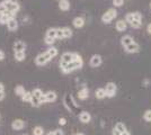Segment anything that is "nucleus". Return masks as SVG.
I'll use <instances>...</instances> for the list:
<instances>
[{"label":"nucleus","mask_w":151,"mask_h":135,"mask_svg":"<svg viewBox=\"0 0 151 135\" xmlns=\"http://www.w3.org/2000/svg\"><path fill=\"white\" fill-rule=\"evenodd\" d=\"M82 66H83V60L78 53L75 52V60L68 65H65L63 69H61V71L64 74H69V73H71V72H73L76 70H80Z\"/></svg>","instance_id":"f257e3e1"},{"label":"nucleus","mask_w":151,"mask_h":135,"mask_svg":"<svg viewBox=\"0 0 151 135\" xmlns=\"http://www.w3.org/2000/svg\"><path fill=\"white\" fill-rule=\"evenodd\" d=\"M73 60H75V52H64L61 55V59H60V63H59L60 68L63 69L65 65L71 63Z\"/></svg>","instance_id":"f03ea898"},{"label":"nucleus","mask_w":151,"mask_h":135,"mask_svg":"<svg viewBox=\"0 0 151 135\" xmlns=\"http://www.w3.org/2000/svg\"><path fill=\"white\" fill-rule=\"evenodd\" d=\"M116 16H117L116 9H115V8H109L106 13L101 16V21H103L104 24H109L112 20L116 18Z\"/></svg>","instance_id":"7ed1b4c3"},{"label":"nucleus","mask_w":151,"mask_h":135,"mask_svg":"<svg viewBox=\"0 0 151 135\" xmlns=\"http://www.w3.org/2000/svg\"><path fill=\"white\" fill-rule=\"evenodd\" d=\"M51 60H52V58L49 55V53L47 52H43V53H40L35 58V63L38 66H43V65L47 64Z\"/></svg>","instance_id":"20e7f679"},{"label":"nucleus","mask_w":151,"mask_h":135,"mask_svg":"<svg viewBox=\"0 0 151 135\" xmlns=\"http://www.w3.org/2000/svg\"><path fill=\"white\" fill-rule=\"evenodd\" d=\"M58 98V95L57 92H54V91H47V92H45L44 95L42 96L41 98V104H46V103H54L55 100H57Z\"/></svg>","instance_id":"39448f33"},{"label":"nucleus","mask_w":151,"mask_h":135,"mask_svg":"<svg viewBox=\"0 0 151 135\" xmlns=\"http://www.w3.org/2000/svg\"><path fill=\"white\" fill-rule=\"evenodd\" d=\"M105 91H106V97L108 98H113L116 95L117 91V87L114 82H107L106 87H105Z\"/></svg>","instance_id":"423d86ee"},{"label":"nucleus","mask_w":151,"mask_h":135,"mask_svg":"<svg viewBox=\"0 0 151 135\" xmlns=\"http://www.w3.org/2000/svg\"><path fill=\"white\" fill-rule=\"evenodd\" d=\"M101 63H103V59L99 54H94L89 60V64L91 68H98Z\"/></svg>","instance_id":"0eeeda50"},{"label":"nucleus","mask_w":151,"mask_h":135,"mask_svg":"<svg viewBox=\"0 0 151 135\" xmlns=\"http://www.w3.org/2000/svg\"><path fill=\"white\" fill-rule=\"evenodd\" d=\"M126 53H130V54H135V53H139L140 52V45L137 43V42H133L132 44H130L129 46L124 47Z\"/></svg>","instance_id":"6e6552de"},{"label":"nucleus","mask_w":151,"mask_h":135,"mask_svg":"<svg viewBox=\"0 0 151 135\" xmlns=\"http://www.w3.org/2000/svg\"><path fill=\"white\" fill-rule=\"evenodd\" d=\"M14 52L17 53V52H25L26 51V43L23 41H16L13 45Z\"/></svg>","instance_id":"1a4fd4ad"},{"label":"nucleus","mask_w":151,"mask_h":135,"mask_svg":"<svg viewBox=\"0 0 151 135\" xmlns=\"http://www.w3.org/2000/svg\"><path fill=\"white\" fill-rule=\"evenodd\" d=\"M13 18H15V15H13L9 11H6L5 14L0 15V24L1 25H7V23L10 19H13Z\"/></svg>","instance_id":"9d476101"},{"label":"nucleus","mask_w":151,"mask_h":135,"mask_svg":"<svg viewBox=\"0 0 151 135\" xmlns=\"http://www.w3.org/2000/svg\"><path fill=\"white\" fill-rule=\"evenodd\" d=\"M79 121H80L82 124H88V123H90V121H91V115H90V113L86 111V110L81 111V113L79 114Z\"/></svg>","instance_id":"9b49d317"},{"label":"nucleus","mask_w":151,"mask_h":135,"mask_svg":"<svg viewBox=\"0 0 151 135\" xmlns=\"http://www.w3.org/2000/svg\"><path fill=\"white\" fill-rule=\"evenodd\" d=\"M25 122L23 121V119H15L13 123H12V129L14 131H20V129H23L25 127Z\"/></svg>","instance_id":"f8f14e48"},{"label":"nucleus","mask_w":151,"mask_h":135,"mask_svg":"<svg viewBox=\"0 0 151 135\" xmlns=\"http://www.w3.org/2000/svg\"><path fill=\"white\" fill-rule=\"evenodd\" d=\"M133 42H134V39L131 35H124V36H122V39H121V44L123 47H126V46H129L130 44H132Z\"/></svg>","instance_id":"ddd939ff"},{"label":"nucleus","mask_w":151,"mask_h":135,"mask_svg":"<svg viewBox=\"0 0 151 135\" xmlns=\"http://www.w3.org/2000/svg\"><path fill=\"white\" fill-rule=\"evenodd\" d=\"M7 28H8V31H10V32H15V31H17V28H18V21L16 18H13V19H10L8 23H7Z\"/></svg>","instance_id":"4468645a"},{"label":"nucleus","mask_w":151,"mask_h":135,"mask_svg":"<svg viewBox=\"0 0 151 135\" xmlns=\"http://www.w3.org/2000/svg\"><path fill=\"white\" fill-rule=\"evenodd\" d=\"M88 97H89V89L87 87H83L81 90H79V92H78V98H79L80 100H86Z\"/></svg>","instance_id":"2eb2a0df"},{"label":"nucleus","mask_w":151,"mask_h":135,"mask_svg":"<svg viewBox=\"0 0 151 135\" xmlns=\"http://www.w3.org/2000/svg\"><path fill=\"white\" fill-rule=\"evenodd\" d=\"M126 27H127V25H126V21L123 19L121 20H117L116 21V24H115V28H116V31L117 32H124L126 29Z\"/></svg>","instance_id":"dca6fc26"},{"label":"nucleus","mask_w":151,"mask_h":135,"mask_svg":"<svg viewBox=\"0 0 151 135\" xmlns=\"http://www.w3.org/2000/svg\"><path fill=\"white\" fill-rule=\"evenodd\" d=\"M85 23H86V20H85L83 17H76L75 19L72 20V24H73V26H75L76 28H81V27H83Z\"/></svg>","instance_id":"f3484780"},{"label":"nucleus","mask_w":151,"mask_h":135,"mask_svg":"<svg viewBox=\"0 0 151 135\" xmlns=\"http://www.w3.org/2000/svg\"><path fill=\"white\" fill-rule=\"evenodd\" d=\"M70 1L69 0H61V1H59V8H60V10H62V11H68L70 9Z\"/></svg>","instance_id":"a211bd4d"},{"label":"nucleus","mask_w":151,"mask_h":135,"mask_svg":"<svg viewBox=\"0 0 151 135\" xmlns=\"http://www.w3.org/2000/svg\"><path fill=\"white\" fill-rule=\"evenodd\" d=\"M95 96L97 99H104L106 97V91L105 88H98V89L95 91Z\"/></svg>","instance_id":"6ab92c4d"},{"label":"nucleus","mask_w":151,"mask_h":135,"mask_svg":"<svg viewBox=\"0 0 151 135\" xmlns=\"http://www.w3.org/2000/svg\"><path fill=\"white\" fill-rule=\"evenodd\" d=\"M62 32H63V37H64V39H70V37H72V35H73V32H72V29H71L70 27H62Z\"/></svg>","instance_id":"aec40b11"},{"label":"nucleus","mask_w":151,"mask_h":135,"mask_svg":"<svg viewBox=\"0 0 151 135\" xmlns=\"http://www.w3.org/2000/svg\"><path fill=\"white\" fill-rule=\"evenodd\" d=\"M45 36L57 39V28H49L45 33Z\"/></svg>","instance_id":"412c9836"},{"label":"nucleus","mask_w":151,"mask_h":135,"mask_svg":"<svg viewBox=\"0 0 151 135\" xmlns=\"http://www.w3.org/2000/svg\"><path fill=\"white\" fill-rule=\"evenodd\" d=\"M14 58H15L16 61L22 62V61H24V60L26 59V53L25 52H17V53L14 54Z\"/></svg>","instance_id":"4be33fe9"},{"label":"nucleus","mask_w":151,"mask_h":135,"mask_svg":"<svg viewBox=\"0 0 151 135\" xmlns=\"http://www.w3.org/2000/svg\"><path fill=\"white\" fill-rule=\"evenodd\" d=\"M114 129H116V131H119L121 134L127 131V129H126L125 125H124L123 123H121V122L120 123H116V124H115V126H114Z\"/></svg>","instance_id":"5701e85b"},{"label":"nucleus","mask_w":151,"mask_h":135,"mask_svg":"<svg viewBox=\"0 0 151 135\" xmlns=\"http://www.w3.org/2000/svg\"><path fill=\"white\" fill-rule=\"evenodd\" d=\"M32 97H33V95H32V91H26L25 94L20 97V98H22V100H23L24 103H31Z\"/></svg>","instance_id":"b1692460"},{"label":"nucleus","mask_w":151,"mask_h":135,"mask_svg":"<svg viewBox=\"0 0 151 135\" xmlns=\"http://www.w3.org/2000/svg\"><path fill=\"white\" fill-rule=\"evenodd\" d=\"M25 92H26V90L23 86H20V84H19V86H16V88H15V94H16L17 96L22 97Z\"/></svg>","instance_id":"393cba45"},{"label":"nucleus","mask_w":151,"mask_h":135,"mask_svg":"<svg viewBox=\"0 0 151 135\" xmlns=\"http://www.w3.org/2000/svg\"><path fill=\"white\" fill-rule=\"evenodd\" d=\"M33 135H44V129L42 126H35L33 129Z\"/></svg>","instance_id":"a878e982"},{"label":"nucleus","mask_w":151,"mask_h":135,"mask_svg":"<svg viewBox=\"0 0 151 135\" xmlns=\"http://www.w3.org/2000/svg\"><path fill=\"white\" fill-rule=\"evenodd\" d=\"M32 95L34 97H36V98H38V99H41L44 94H43V91L40 89V88H35V89L32 91Z\"/></svg>","instance_id":"bb28decb"},{"label":"nucleus","mask_w":151,"mask_h":135,"mask_svg":"<svg viewBox=\"0 0 151 135\" xmlns=\"http://www.w3.org/2000/svg\"><path fill=\"white\" fill-rule=\"evenodd\" d=\"M46 52L49 53V55H50L52 59L55 58V56L58 55V53H59V51H58L57 47H53V46H52V47H50V49H49V50H47Z\"/></svg>","instance_id":"cd10ccee"},{"label":"nucleus","mask_w":151,"mask_h":135,"mask_svg":"<svg viewBox=\"0 0 151 135\" xmlns=\"http://www.w3.org/2000/svg\"><path fill=\"white\" fill-rule=\"evenodd\" d=\"M33 106V107H40L42 104H41V99H38V98H36V97H32V100L31 103H29Z\"/></svg>","instance_id":"c85d7f7f"},{"label":"nucleus","mask_w":151,"mask_h":135,"mask_svg":"<svg viewBox=\"0 0 151 135\" xmlns=\"http://www.w3.org/2000/svg\"><path fill=\"white\" fill-rule=\"evenodd\" d=\"M143 119L145 122H151V109H148L143 114Z\"/></svg>","instance_id":"c756f323"},{"label":"nucleus","mask_w":151,"mask_h":135,"mask_svg":"<svg viewBox=\"0 0 151 135\" xmlns=\"http://www.w3.org/2000/svg\"><path fill=\"white\" fill-rule=\"evenodd\" d=\"M133 14V19L134 20H138V21H142V15L139 13V11H135Z\"/></svg>","instance_id":"7c9ffc66"},{"label":"nucleus","mask_w":151,"mask_h":135,"mask_svg":"<svg viewBox=\"0 0 151 135\" xmlns=\"http://www.w3.org/2000/svg\"><path fill=\"white\" fill-rule=\"evenodd\" d=\"M131 25V27H133V28H140L141 27V25H142V23L141 21H138V20H132V23L130 24Z\"/></svg>","instance_id":"2f4dec72"},{"label":"nucleus","mask_w":151,"mask_h":135,"mask_svg":"<svg viewBox=\"0 0 151 135\" xmlns=\"http://www.w3.org/2000/svg\"><path fill=\"white\" fill-rule=\"evenodd\" d=\"M44 42H45V44H47V45H53L55 43V39H51V37H46V36H45Z\"/></svg>","instance_id":"473e14b6"},{"label":"nucleus","mask_w":151,"mask_h":135,"mask_svg":"<svg viewBox=\"0 0 151 135\" xmlns=\"http://www.w3.org/2000/svg\"><path fill=\"white\" fill-rule=\"evenodd\" d=\"M132 20H133V14L132 13L126 14V16H125L126 24H127V23H129V24H131V23H132Z\"/></svg>","instance_id":"72a5a7b5"},{"label":"nucleus","mask_w":151,"mask_h":135,"mask_svg":"<svg viewBox=\"0 0 151 135\" xmlns=\"http://www.w3.org/2000/svg\"><path fill=\"white\" fill-rule=\"evenodd\" d=\"M57 39H64V37H63L62 28H57Z\"/></svg>","instance_id":"f704fd0d"},{"label":"nucleus","mask_w":151,"mask_h":135,"mask_svg":"<svg viewBox=\"0 0 151 135\" xmlns=\"http://www.w3.org/2000/svg\"><path fill=\"white\" fill-rule=\"evenodd\" d=\"M124 0H113V5L114 7H121L123 5Z\"/></svg>","instance_id":"c9c22d12"},{"label":"nucleus","mask_w":151,"mask_h":135,"mask_svg":"<svg viewBox=\"0 0 151 135\" xmlns=\"http://www.w3.org/2000/svg\"><path fill=\"white\" fill-rule=\"evenodd\" d=\"M65 124H67V119H65V118H60V119H59V125H61V126H64V125H65Z\"/></svg>","instance_id":"e433bc0d"},{"label":"nucleus","mask_w":151,"mask_h":135,"mask_svg":"<svg viewBox=\"0 0 151 135\" xmlns=\"http://www.w3.org/2000/svg\"><path fill=\"white\" fill-rule=\"evenodd\" d=\"M4 59H5V52L2 50H0V62L4 61Z\"/></svg>","instance_id":"4c0bfd02"},{"label":"nucleus","mask_w":151,"mask_h":135,"mask_svg":"<svg viewBox=\"0 0 151 135\" xmlns=\"http://www.w3.org/2000/svg\"><path fill=\"white\" fill-rule=\"evenodd\" d=\"M55 131V135H64L62 129H54Z\"/></svg>","instance_id":"58836bf2"},{"label":"nucleus","mask_w":151,"mask_h":135,"mask_svg":"<svg viewBox=\"0 0 151 135\" xmlns=\"http://www.w3.org/2000/svg\"><path fill=\"white\" fill-rule=\"evenodd\" d=\"M5 97H6L5 91H4V92H0V101H1V100H4V99H5Z\"/></svg>","instance_id":"ea45409f"},{"label":"nucleus","mask_w":151,"mask_h":135,"mask_svg":"<svg viewBox=\"0 0 151 135\" xmlns=\"http://www.w3.org/2000/svg\"><path fill=\"white\" fill-rule=\"evenodd\" d=\"M5 91V86L2 82H0V92H4Z\"/></svg>","instance_id":"a19ab883"},{"label":"nucleus","mask_w":151,"mask_h":135,"mask_svg":"<svg viewBox=\"0 0 151 135\" xmlns=\"http://www.w3.org/2000/svg\"><path fill=\"white\" fill-rule=\"evenodd\" d=\"M147 32L151 35V24H149V25H148V27H147Z\"/></svg>","instance_id":"79ce46f5"},{"label":"nucleus","mask_w":151,"mask_h":135,"mask_svg":"<svg viewBox=\"0 0 151 135\" xmlns=\"http://www.w3.org/2000/svg\"><path fill=\"white\" fill-rule=\"evenodd\" d=\"M46 135H55V131H51V132H49Z\"/></svg>","instance_id":"37998d69"},{"label":"nucleus","mask_w":151,"mask_h":135,"mask_svg":"<svg viewBox=\"0 0 151 135\" xmlns=\"http://www.w3.org/2000/svg\"><path fill=\"white\" fill-rule=\"evenodd\" d=\"M143 84H145V87H147V86L149 84V80H148V79H145V81H143Z\"/></svg>","instance_id":"c03bdc74"},{"label":"nucleus","mask_w":151,"mask_h":135,"mask_svg":"<svg viewBox=\"0 0 151 135\" xmlns=\"http://www.w3.org/2000/svg\"><path fill=\"white\" fill-rule=\"evenodd\" d=\"M75 135H86V134H83V133H76Z\"/></svg>","instance_id":"a18cd8bd"},{"label":"nucleus","mask_w":151,"mask_h":135,"mask_svg":"<svg viewBox=\"0 0 151 135\" xmlns=\"http://www.w3.org/2000/svg\"><path fill=\"white\" fill-rule=\"evenodd\" d=\"M150 8H151V2H150Z\"/></svg>","instance_id":"49530a36"},{"label":"nucleus","mask_w":151,"mask_h":135,"mask_svg":"<svg viewBox=\"0 0 151 135\" xmlns=\"http://www.w3.org/2000/svg\"><path fill=\"white\" fill-rule=\"evenodd\" d=\"M58 1H61V0H58Z\"/></svg>","instance_id":"de8ad7c7"}]
</instances>
